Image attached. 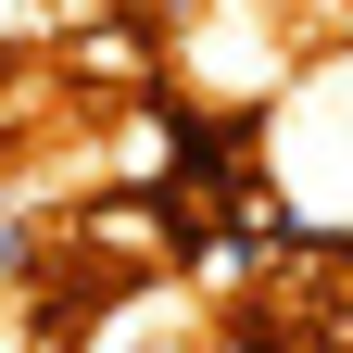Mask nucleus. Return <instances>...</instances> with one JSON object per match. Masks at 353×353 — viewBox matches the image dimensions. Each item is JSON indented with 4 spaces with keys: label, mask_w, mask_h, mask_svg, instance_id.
<instances>
[{
    "label": "nucleus",
    "mask_w": 353,
    "mask_h": 353,
    "mask_svg": "<svg viewBox=\"0 0 353 353\" xmlns=\"http://www.w3.org/2000/svg\"><path fill=\"white\" fill-rule=\"evenodd\" d=\"M316 63L290 0H164V88L202 114H278V88Z\"/></svg>",
    "instance_id": "nucleus-1"
}]
</instances>
